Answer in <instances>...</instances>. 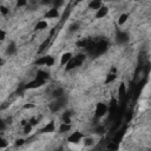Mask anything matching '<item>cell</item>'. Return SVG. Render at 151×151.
<instances>
[{"label":"cell","instance_id":"1","mask_svg":"<svg viewBox=\"0 0 151 151\" xmlns=\"http://www.w3.org/2000/svg\"><path fill=\"white\" fill-rule=\"evenodd\" d=\"M85 60V54H83V53H79V54H77L76 57H72V59L67 63V65L65 66V70L66 71H71V70H73V68H76V67H79V66H81V64H83V61Z\"/></svg>","mask_w":151,"mask_h":151},{"label":"cell","instance_id":"2","mask_svg":"<svg viewBox=\"0 0 151 151\" xmlns=\"http://www.w3.org/2000/svg\"><path fill=\"white\" fill-rule=\"evenodd\" d=\"M107 110H109V106L104 103H98L96 105V110H94V117L96 118H101L104 117L106 113H107Z\"/></svg>","mask_w":151,"mask_h":151},{"label":"cell","instance_id":"3","mask_svg":"<svg viewBox=\"0 0 151 151\" xmlns=\"http://www.w3.org/2000/svg\"><path fill=\"white\" fill-rule=\"evenodd\" d=\"M64 105H65V96L61 97V98L55 99L54 101H52V103L48 105V107H50V110H51L52 112H58L61 107H64Z\"/></svg>","mask_w":151,"mask_h":151},{"label":"cell","instance_id":"4","mask_svg":"<svg viewBox=\"0 0 151 151\" xmlns=\"http://www.w3.org/2000/svg\"><path fill=\"white\" fill-rule=\"evenodd\" d=\"M45 80H40V79H34L29 83H27L25 86H24V90H34V88H38V87H41L42 85H45Z\"/></svg>","mask_w":151,"mask_h":151},{"label":"cell","instance_id":"5","mask_svg":"<svg viewBox=\"0 0 151 151\" xmlns=\"http://www.w3.org/2000/svg\"><path fill=\"white\" fill-rule=\"evenodd\" d=\"M83 137H84V134H83L80 131H76V132H73V133H71V134L68 136L67 142L71 143V144H78V143L83 139Z\"/></svg>","mask_w":151,"mask_h":151},{"label":"cell","instance_id":"6","mask_svg":"<svg viewBox=\"0 0 151 151\" xmlns=\"http://www.w3.org/2000/svg\"><path fill=\"white\" fill-rule=\"evenodd\" d=\"M116 41L118 42V44H125L126 41H129V35L125 33V32H123V31H118L117 32V35H116Z\"/></svg>","mask_w":151,"mask_h":151},{"label":"cell","instance_id":"7","mask_svg":"<svg viewBox=\"0 0 151 151\" xmlns=\"http://www.w3.org/2000/svg\"><path fill=\"white\" fill-rule=\"evenodd\" d=\"M54 130H55V124L53 120H51L40 130V132L41 133H52V132H54Z\"/></svg>","mask_w":151,"mask_h":151},{"label":"cell","instance_id":"8","mask_svg":"<svg viewBox=\"0 0 151 151\" xmlns=\"http://www.w3.org/2000/svg\"><path fill=\"white\" fill-rule=\"evenodd\" d=\"M125 131H126V127L120 129L119 131H117V132H116V134L113 136V138H112V140H111V142L117 143V144H120V142H122V139H123V137H124V134H125Z\"/></svg>","mask_w":151,"mask_h":151},{"label":"cell","instance_id":"9","mask_svg":"<svg viewBox=\"0 0 151 151\" xmlns=\"http://www.w3.org/2000/svg\"><path fill=\"white\" fill-rule=\"evenodd\" d=\"M60 14H59V11H58V8H55V7H52V8H50L47 12H46V14H45V18L46 19H55V18H58Z\"/></svg>","mask_w":151,"mask_h":151},{"label":"cell","instance_id":"10","mask_svg":"<svg viewBox=\"0 0 151 151\" xmlns=\"http://www.w3.org/2000/svg\"><path fill=\"white\" fill-rule=\"evenodd\" d=\"M72 59V53L71 52H65L61 54L60 57V66H65L67 65V63Z\"/></svg>","mask_w":151,"mask_h":151},{"label":"cell","instance_id":"11","mask_svg":"<svg viewBox=\"0 0 151 151\" xmlns=\"http://www.w3.org/2000/svg\"><path fill=\"white\" fill-rule=\"evenodd\" d=\"M107 13H109V8L106 7V6H103V7H100L97 12H96V19H101V18H104V17H106L107 15Z\"/></svg>","mask_w":151,"mask_h":151},{"label":"cell","instance_id":"12","mask_svg":"<svg viewBox=\"0 0 151 151\" xmlns=\"http://www.w3.org/2000/svg\"><path fill=\"white\" fill-rule=\"evenodd\" d=\"M35 78H37V79H40V80H45V81H46V80L50 78V74H48L46 71H44V70H38Z\"/></svg>","mask_w":151,"mask_h":151},{"label":"cell","instance_id":"13","mask_svg":"<svg viewBox=\"0 0 151 151\" xmlns=\"http://www.w3.org/2000/svg\"><path fill=\"white\" fill-rule=\"evenodd\" d=\"M100 7H103V4L100 1H98V0H92V1L88 2V8H91V9L98 11Z\"/></svg>","mask_w":151,"mask_h":151},{"label":"cell","instance_id":"14","mask_svg":"<svg viewBox=\"0 0 151 151\" xmlns=\"http://www.w3.org/2000/svg\"><path fill=\"white\" fill-rule=\"evenodd\" d=\"M125 94H126V86H125L124 83H122V84H119V87H118V97H119V99L122 100L125 97Z\"/></svg>","mask_w":151,"mask_h":151},{"label":"cell","instance_id":"15","mask_svg":"<svg viewBox=\"0 0 151 151\" xmlns=\"http://www.w3.org/2000/svg\"><path fill=\"white\" fill-rule=\"evenodd\" d=\"M72 111H65L61 116L63 118V123H66V124H71V117H72Z\"/></svg>","mask_w":151,"mask_h":151},{"label":"cell","instance_id":"16","mask_svg":"<svg viewBox=\"0 0 151 151\" xmlns=\"http://www.w3.org/2000/svg\"><path fill=\"white\" fill-rule=\"evenodd\" d=\"M45 28H47V21H45V20L38 21L37 25L34 26V31H42Z\"/></svg>","mask_w":151,"mask_h":151},{"label":"cell","instance_id":"17","mask_svg":"<svg viewBox=\"0 0 151 151\" xmlns=\"http://www.w3.org/2000/svg\"><path fill=\"white\" fill-rule=\"evenodd\" d=\"M15 51H17V46H15V42H9L8 44V46H7V48H6V53L8 54V55H12V54H14L15 53Z\"/></svg>","mask_w":151,"mask_h":151},{"label":"cell","instance_id":"18","mask_svg":"<svg viewBox=\"0 0 151 151\" xmlns=\"http://www.w3.org/2000/svg\"><path fill=\"white\" fill-rule=\"evenodd\" d=\"M71 130V124H66V123H61L59 126V133H66Z\"/></svg>","mask_w":151,"mask_h":151},{"label":"cell","instance_id":"19","mask_svg":"<svg viewBox=\"0 0 151 151\" xmlns=\"http://www.w3.org/2000/svg\"><path fill=\"white\" fill-rule=\"evenodd\" d=\"M106 150L107 151H118L119 150V144L113 143V142H109L106 145Z\"/></svg>","mask_w":151,"mask_h":151},{"label":"cell","instance_id":"20","mask_svg":"<svg viewBox=\"0 0 151 151\" xmlns=\"http://www.w3.org/2000/svg\"><path fill=\"white\" fill-rule=\"evenodd\" d=\"M127 19H129V14H127V13L120 14V15H119V19H118V25H119V26L124 25V24L127 21Z\"/></svg>","mask_w":151,"mask_h":151},{"label":"cell","instance_id":"21","mask_svg":"<svg viewBox=\"0 0 151 151\" xmlns=\"http://www.w3.org/2000/svg\"><path fill=\"white\" fill-rule=\"evenodd\" d=\"M52 94H53V97H54L55 99L61 98V97H64V90L60 88V87H58V88H55V90L52 92Z\"/></svg>","mask_w":151,"mask_h":151},{"label":"cell","instance_id":"22","mask_svg":"<svg viewBox=\"0 0 151 151\" xmlns=\"http://www.w3.org/2000/svg\"><path fill=\"white\" fill-rule=\"evenodd\" d=\"M50 41H51V39H50V38H47V39H46V40L40 45V47H39V50H38V53H42V52L47 48V46L50 45Z\"/></svg>","mask_w":151,"mask_h":151},{"label":"cell","instance_id":"23","mask_svg":"<svg viewBox=\"0 0 151 151\" xmlns=\"http://www.w3.org/2000/svg\"><path fill=\"white\" fill-rule=\"evenodd\" d=\"M105 131H106V130H105V126H104V125H97L96 129H94V133H96V134H99V136L104 134Z\"/></svg>","mask_w":151,"mask_h":151},{"label":"cell","instance_id":"24","mask_svg":"<svg viewBox=\"0 0 151 151\" xmlns=\"http://www.w3.org/2000/svg\"><path fill=\"white\" fill-rule=\"evenodd\" d=\"M116 78H117V76L114 74V73H109L107 76H106V79H105V84H110V83H112V81H114L116 80Z\"/></svg>","mask_w":151,"mask_h":151},{"label":"cell","instance_id":"25","mask_svg":"<svg viewBox=\"0 0 151 151\" xmlns=\"http://www.w3.org/2000/svg\"><path fill=\"white\" fill-rule=\"evenodd\" d=\"M94 143V139L92 137H85L84 138V145L85 146H91Z\"/></svg>","mask_w":151,"mask_h":151},{"label":"cell","instance_id":"26","mask_svg":"<svg viewBox=\"0 0 151 151\" xmlns=\"http://www.w3.org/2000/svg\"><path fill=\"white\" fill-rule=\"evenodd\" d=\"M46 60H47V55H45V57H41V58H39L37 61H35V65H46Z\"/></svg>","mask_w":151,"mask_h":151},{"label":"cell","instance_id":"27","mask_svg":"<svg viewBox=\"0 0 151 151\" xmlns=\"http://www.w3.org/2000/svg\"><path fill=\"white\" fill-rule=\"evenodd\" d=\"M53 65H54V58L51 57V55H47V60H46V65H45V66L51 67V66H53Z\"/></svg>","mask_w":151,"mask_h":151},{"label":"cell","instance_id":"28","mask_svg":"<svg viewBox=\"0 0 151 151\" xmlns=\"http://www.w3.org/2000/svg\"><path fill=\"white\" fill-rule=\"evenodd\" d=\"M7 145H8V142H7L4 137H1V138H0V149H1V150H4Z\"/></svg>","mask_w":151,"mask_h":151},{"label":"cell","instance_id":"29","mask_svg":"<svg viewBox=\"0 0 151 151\" xmlns=\"http://www.w3.org/2000/svg\"><path fill=\"white\" fill-rule=\"evenodd\" d=\"M79 28V24L78 22H74V24H72L71 26H70V31L71 32H74V31H77Z\"/></svg>","mask_w":151,"mask_h":151},{"label":"cell","instance_id":"30","mask_svg":"<svg viewBox=\"0 0 151 151\" xmlns=\"http://www.w3.org/2000/svg\"><path fill=\"white\" fill-rule=\"evenodd\" d=\"M38 123H39V119H37V118H31V119L28 120V124L32 125V126H35Z\"/></svg>","mask_w":151,"mask_h":151},{"label":"cell","instance_id":"31","mask_svg":"<svg viewBox=\"0 0 151 151\" xmlns=\"http://www.w3.org/2000/svg\"><path fill=\"white\" fill-rule=\"evenodd\" d=\"M32 127H33L32 125H29V124H27V125H26V126L24 127V133H25V134H28V133L31 132V130H32Z\"/></svg>","mask_w":151,"mask_h":151},{"label":"cell","instance_id":"32","mask_svg":"<svg viewBox=\"0 0 151 151\" xmlns=\"http://www.w3.org/2000/svg\"><path fill=\"white\" fill-rule=\"evenodd\" d=\"M0 12H1V14H2V15H6V14L8 13V8L1 5V6H0Z\"/></svg>","mask_w":151,"mask_h":151},{"label":"cell","instance_id":"33","mask_svg":"<svg viewBox=\"0 0 151 151\" xmlns=\"http://www.w3.org/2000/svg\"><path fill=\"white\" fill-rule=\"evenodd\" d=\"M22 144H25V139L19 138V139H17V140H15V145H17V146H21Z\"/></svg>","mask_w":151,"mask_h":151},{"label":"cell","instance_id":"34","mask_svg":"<svg viewBox=\"0 0 151 151\" xmlns=\"http://www.w3.org/2000/svg\"><path fill=\"white\" fill-rule=\"evenodd\" d=\"M26 5H27V1H25V0L17 2V6H18V7H22V6H26Z\"/></svg>","mask_w":151,"mask_h":151},{"label":"cell","instance_id":"35","mask_svg":"<svg viewBox=\"0 0 151 151\" xmlns=\"http://www.w3.org/2000/svg\"><path fill=\"white\" fill-rule=\"evenodd\" d=\"M5 38H6V32L4 29H1L0 31V40H5Z\"/></svg>","mask_w":151,"mask_h":151},{"label":"cell","instance_id":"36","mask_svg":"<svg viewBox=\"0 0 151 151\" xmlns=\"http://www.w3.org/2000/svg\"><path fill=\"white\" fill-rule=\"evenodd\" d=\"M117 103H118V100H117L116 98H112V99L110 100V105H111V107H112V106H116Z\"/></svg>","mask_w":151,"mask_h":151},{"label":"cell","instance_id":"37","mask_svg":"<svg viewBox=\"0 0 151 151\" xmlns=\"http://www.w3.org/2000/svg\"><path fill=\"white\" fill-rule=\"evenodd\" d=\"M64 4V1H53V5H54V7L55 8H58L59 6H61Z\"/></svg>","mask_w":151,"mask_h":151},{"label":"cell","instance_id":"38","mask_svg":"<svg viewBox=\"0 0 151 151\" xmlns=\"http://www.w3.org/2000/svg\"><path fill=\"white\" fill-rule=\"evenodd\" d=\"M34 106H35L34 104H26V105H24V109H32Z\"/></svg>","mask_w":151,"mask_h":151},{"label":"cell","instance_id":"39","mask_svg":"<svg viewBox=\"0 0 151 151\" xmlns=\"http://www.w3.org/2000/svg\"><path fill=\"white\" fill-rule=\"evenodd\" d=\"M4 130H5V122H4V120H1V129H0V131L2 132Z\"/></svg>","mask_w":151,"mask_h":151},{"label":"cell","instance_id":"40","mask_svg":"<svg viewBox=\"0 0 151 151\" xmlns=\"http://www.w3.org/2000/svg\"><path fill=\"white\" fill-rule=\"evenodd\" d=\"M145 151H151V150H145Z\"/></svg>","mask_w":151,"mask_h":151}]
</instances>
